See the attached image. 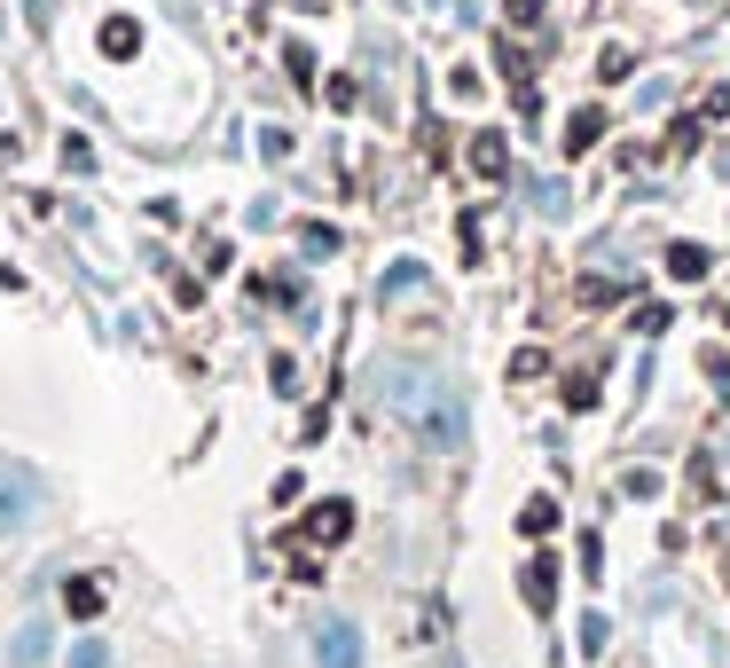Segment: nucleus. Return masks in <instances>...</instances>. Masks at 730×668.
<instances>
[{"label":"nucleus","instance_id":"obj_3","mask_svg":"<svg viewBox=\"0 0 730 668\" xmlns=\"http://www.w3.org/2000/svg\"><path fill=\"white\" fill-rule=\"evenodd\" d=\"M315 668H361V621L322 614L315 621Z\"/></svg>","mask_w":730,"mask_h":668},{"label":"nucleus","instance_id":"obj_9","mask_svg":"<svg viewBox=\"0 0 730 668\" xmlns=\"http://www.w3.org/2000/svg\"><path fill=\"white\" fill-rule=\"evenodd\" d=\"M558 527V504L551 495H526V512H518V535H551Z\"/></svg>","mask_w":730,"mask_h":668},{"label":"nucleus","instance_id":"obj_1","mask_svg":"<svg viewBox=\"0 0 730 668\" xmlns=\"http://www.w3.org/2000/svg\"><path fill=\"white\" fill-rule=\"evenodd\" d=\"M24 520H40V472L0 456V535H17Z\"/></svg>","mask_w":730,"mask_h":668},{"label":"nucleus","instance_id":"obj_10","mask_svg":"<svg viewBox=\"0 0 730 668\" xmlns=\"http://www.w3.org/2000/svg\"><path fill=\"white\" fill-rule=\"evenodd\" d=\"M103 48H111V55L126 63V55L142 48V24H134V17H111V24H103Z\"/></svg>","mask_w":730,"mask_h":668},{"label":"nucleus","instance_id":"obj_4","mask_svg":"<svg viewBox=\"0 0 730 668\" xmlns=\"http://www.w3.org/2000/svg\"><path fill=\"white\" fill-rule=\"evenodd\" d=\"M299 535H307V543H346V535H353V504H346V495H322V504L299 520Z\"/></svg>","mask_w":730,"mask_h":668},{"label":"nucleus","instance_id":"obj_6","mask_svg":"<svg viewBox=\"0 0 730 668\" xmlns=\"http://www.w3.org/2000/svg\"><path fill=\"white\" fill-rule=\"evenodd\" d=\"M55 660V637L40 629V621H24L17 637H9V668H48Z\"/></svg>","mask_w":730,"mask_h":668},{"label":"nucleus","instance_id":"obj_5","mask_svg":"<svg viewBox=\"0 0 730 668\" xmlns=\"http://www.w3.org/2000/svg\"><path fill=\"white\" fill-rule=\"evenodd\" d=\"M518 598H526L542 621H551V606H558V558H534V566L518 574Z\"/></svg>","mask_w":730,"mask_h":668},{"label":"nucleus","instance_id":"obj_7","mask_svg":"<svg viewBox=\"0 0 730 668\" xmlns=\"http://www.w3.org/2000/svg\"><path fill=\"white\" fill-rule=\"evenodd\" d=\"M63 614H71V621H95V614H103V574H71V582H63Z\"/></svg>","mask_w":730,"mask_h":668},{"label":"nucleus","instance_id":"obj_15","mask_svg":"<svg viewBox=\"0 0 730 668\" xmlns=\"http://www.w3.org/2000/svg\"><path fill=\"white\" fill-rule=\"evenodd\" d=\"M284 63H291V79H315V48H307V40H291V55H284Z\"/></svg>","mask_w":730,"mask_h":668},{"label":"nucleus","instance_id":"obj_8","mask_svg":"<svg viewBox=\"0 0 730 668\" xmlns=\"http://www.w3.org/2000/svg\"><path fill=\"white\" fill-rule=\"evenodd\" d=\"M668 276L676 284H699L707 276V253H699V244H668Z\"/></svg>","mask_w":730,"mask_h":668},{"label":"nucleus","instance_id":"obj_11","mask_svg":"<svg viewBox=\"0 0 730 668\" xmlns=\"http://www.w3.org/2000/svg\"><path fill=\"white\" fill-rule=\"evenodd\" d=\"M472 165H480V182H503V134H480L472 142Z\"/></svg>","mask_w":730,"mask_h":668},{"label":"nucleus","instance_id":"obj_12","mask_svg":"<svg viewBox=\"0 0 730 668\" xmlns=\"http://www.w3.org/2000/svg\"><path fill=\"white\" fill-rule=\"evenodd\" d=\"M597 134H605V111L589 103V111H574V126H566V150H589Z\"/></svg>","mask_w":730,"mask_h":668},{"label":"nucleus","instance_id":"obj_14","mask_svg":"<svg viewBox=\"0 0 730 668\" xmlns=\"http://www.w3.org/2000/svg\"><path fill=\"white\" fill-rule=\"evenodd\" d=\"M71 668H111V652H103V637H79V652H71Z\"/></svg>","mask_w":730,"mask_h":668},{"label":"nucleus","instance_id":"obj_13","mask_svg":"<svg viewBox=\"0 0 730 668\" xmlns=\"http://www.w3.org/2000/svg\"><path fill=\"white\" fill-rule=\"evenodd\" d=\"M605 645H613V621H605V614H582V652L605 660Z\"/></svg>","mask_w":730,"mask_h":668},{"label":"nucleus","instance_id":"obj_2","mask_svg":"<svg viewBox=\"0 0 730 668\" xmlns=\"http://www.w3.org/2000/svg\"><path fill=\"white\" fill-rule=\"evenodd\" d=\"M417 441L440 449V456H455V449H464V401H455V393H432V401L417 409Z\"/></svg>","mask_w":730,"mask_h":668}]
</instances>
